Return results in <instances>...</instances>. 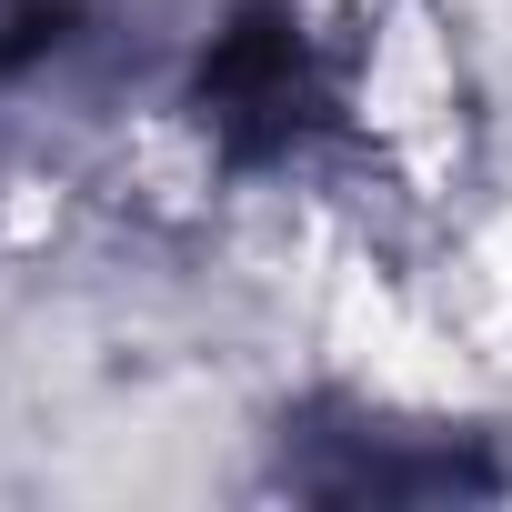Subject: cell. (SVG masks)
Masks as SVG:
<instances>
[{
  "mask_svg": "<svg viewBox=\"0 0 512 512\" xmlns=\"http://www.w3.org/2000/svg\"><path fill=\"white\" fill-rule=\"evenodd\" d=\"M211 111L221 121H282L292 111V41L282 31H241L211 71Z\"/></svg>",
  "mask_w": 512,
  "mask_h": 512,
  "instance_id": "cell-1",
  "label": "cell"
},
{
  "mask_svg": "<svg viewBox=\"0 0 512 512\" xmlns=\"http://www.w3.org/2000/svg\"><path fill=\"white\" fill-rule=\"evenodd\" d=\"M51 41V0H0V71H21Z\"/></svg>",
  "mask_w": 512,
  "mask_h": 512,
  "instance_id": "cell-2",
  "label": "cell"
}]
</instances>
